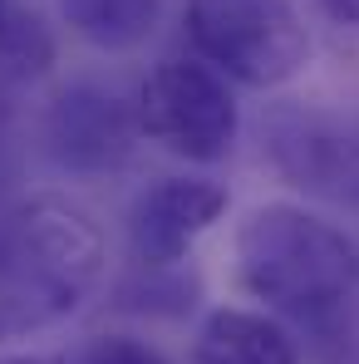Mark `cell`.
Here are the masks:
<instances>
[{
  "instance_id": "obj_15",
  "label": "cell",
  "mask_w": 359,
  "mask_h": 364,
  "mask_svg": "<svg viewBox=\"0 0 359 364\" xmlns=\"http://www.w3.org/2000/svg\"><path fill=\"white\" fill-rule=\"evenodd\" d=\"M0 138H5V109H0Z\"/></svg>"
},
{
  "instance_id": "obj_13",
  "label": "cell",
  "mask_w": 359,
  "mask_h": 364,
  "mask_svg": "<svg viewBox=\"0 0 359 364\" xmlns=\"http://www.w3.org/2000/svg\"><path fill=\"white\" fill-rule=\"evenodd\" d=\"M0 364H69L64 355H5Z\"/></svg>"
},
{
  "instance_id": "obj_11",
  "label": "cell",
  "mask_w": 359,
  "mask_h": 364,
  "mask_svg": "<svg viewBox=\"0 0 359 364\" xmlns=\"http://www.w3.org/2000/svg\"><path fill=\"white\" fill-rule=\"evenodd\" d=\"M74 364H168V360H163L153 345L133 340V335H109V340L89 345V350H84Z\"/></svg>"
},
{
  "instance_id": "obj_7",
  "label": "cell",
  "mask_w": 359,
  "mask_h": 364,
  "mask_svg": "<svg viewBox=\"0 0 359 364\" xmlns=\"http://www.w3.org/2000/svg\"><path fill=\"white\" fill-rule=\"evenodd\" d=\"M227 212V187L212 178H163L148 187L128 212V246L133 261L148 271L178 266Z\"/></svg>"
},
{
  "instance_id": "obj_8",
  "label": "cell",
  "mask_w": 359,
  "mask_h": 364,
  "mask_svg": "<svg viewBox=\"0 0 359 364\" xmlns=\"http://www.w3.org/2000/svg\"><path fill=\"white\" fill-rule=\"evenodd\" d=\"M192 364H300V345L281 315L222 305L197 325Z\"/></svg>"
},
{
  "instance_id": "obj_2",
  "label": "cell",
  "mask_w": 359,
  "mask_h": 364,
  "mask_svg": "<svg viewBox=\"0 0 359 364\" xmlns=\"http://www.w3.org/2000/svg\"><path fill=\"white\" fill-rule=\"evenodd\" d=\"M237 276L246 296L310 335L359 296V246L296 202H261L237 227Z\"/></svg>"
},
{
  "instance_id": "obj_9",
  "label": "cell",
  "mask_w": 359,
  "mask_h": 364,
  "mask_svg": "<svg viewBox=\"0 0 359 364\" xmlns=\"http://www.w3.org/2000/svg\"><path fill=\"white\" fill-rule=\"evenodd\" d=\"M163 0H60L64 25L94 50H138L158 25Z\"/></svg>"
},
{
  "instance_id": "obj_14",
  "label": "cell",
  "mask_w": 359,
  "mask_h": 364,
  "mask_svg": "<svg viewBox=\"0 0 359 364\" xmlns=\"http://www.w3.org/2000/svg\"><path fill=\"white\" fill-rule=\"evenodd\" d=\"M5 30H10V5L0 0V45H5Z\"/></svg>"
},
{
  "instance_id": "obj_6",
  "label": "cell",
  "mask_w": 359,
  "mask_h": 364,
  "mask_svg": "<svg viewBox=\"0 0 359 364\" xmlns=\"http://www.w3.org/2000/svg\"><path fill=\"white\" fill-rule=\"evenodd\" d=\"M138 109L104 84H69L45 114V148L69 173H114L133 158Z\"/></svg>"
},
{
  "instance_id": "obj_12",
  "label": "cell",
  "mask_w": 359,
  "mask_h": 364,
  "mask_svg": "<svg viewBox=\"0 0 359 364\" xmlns=\"http://www.w3.org/2000/svg\"><path fill=\"white\" fill-rule=\"evenodd\" d=\"M320 10H325L335 25H355L359 30V0H320Z\"/></svg>"
},
{
  "instance_id": "obj_1",
  "label": "cell",
  "mask_w": 359,
  "mask_h": 364,
  "mask_svg": "<svg viewBox=\"0 0 359 364\" xmlns=\"http://www.w3.org/2000/svg\"><path fill=\"white\" fill-rule=\"evenodd\" d=\"M99 222L69 197H30L0 212V340L69 320L104 281Z\"/></svg>"
},
{
  "instance_id": "obj_3",
  "label": "cell",
  "mask_w": 359,
  "mask_h": 364,
  "mask_svg": "<svg viewBox=\"0 0 359 364\" xmlns=\"http://www.w3.org/2000/svg\"><path fill=\"white\" fill-rule=\"evenodd\" d=\"M182 25L197 60L246 89H276L310 60V35L291 0H187Z\"/></svg>"
},
{
  "instance_id": "obj_5",
  "label": "cell",
  "mask_w": 359,
  "mask_h": 364,
  "mask_svg": "<svg viewBox=\"0 0 359 364\" xmlns=\"http://www.w3.org/2000/svg\"><path fill=\"white\" fill-rule=\"evenodd\" d=\"M261 148L291 187L325 202H359V133L330 109L271 104L261 119Z\"/></svg>"
},
{
  "instance_id": "obj_10",
  "label": "cell",
  "mask_w": 359,
  "mask_h": 364,
  "mask_svg": "<svg viewBox=\"0 0 359 364\" xmlns=\"http://www.w3.org/2000/svg\"><path fill=\"white\" fill-rule=\"evenodd\" d=\"M55 60V45H50V30L40 25V15H15L10 10V30H5V45H0V64L20 79H35L45 74Z\"/></svg>"
},
{
  "instance_id": "obj_4",
  "label": "cell",
  "mask_w": 359,
  "mask_h": 364,
  "mask_svg": "<svg viewBox=\"0 0 359 364\" xmlns=\"http://www.w3.org/2000/svg\"><path fill=\"white\" fill-rule=\"evenodd\" d=\"M133 109H138L143 138L163 143L173 158H187V163L227 158L241 133V109L227 74H217L197 55L158 60L148 69Z\"/></svg>"
}]
</instances>
